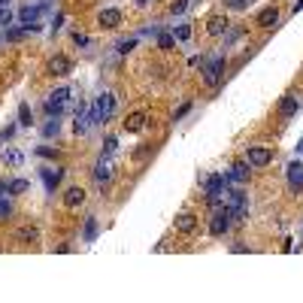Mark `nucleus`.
<instances>
[{"label": "nucleus", "mask_w": 303, "mask_h": 303, "mask_svg": "<svg viewBox=\"0 0 303 303\" xmlns=\"http://www.w3.org/2000/svg\"><path fill=\"white\" fill-rule=\"evenodd\" d=\"M225 188H228V176H222V173H212V176H206V179H203V194H206V200H209L212 206H219V203H222Z\"/></svg>", "instance_id": "f257e3e1"}, {"label": "nucleus", "mask_w": 303, "mask_h": 303, "mask_svg": "<svg viewBox=\"0 0 303 303\" xmlns=\"http://www.w3.org/2000/svg\"><path fill=\"white\" fill-rule=\"evenodd\" d=\"M91 112H94V118H97V124H106L112 115H115V97L109 94V91H103V94H97V100H94V106H91Z\"/></svg>", "instance_id": "f03ea898"}, {"label": "nucleus", "mask_w": 303, "mask_h": 303, "mask_svg": "<svg viewBox=\"0 0 303 303\" xmlns=\"http://www.w3.org/2000/svg\"><path fill=\"white\" fill-rule=\"evenodd\" d=\"M225 67H228V58H225V55H215L212 61H206V67H203V82H206L209 88H215V85L222 82Z\"/></svg>", "instance_id": "7ed1b4c3"}, {"label": "nucleus", "mask_w": 303, "mask_h": 303, "mask_svg": "<svg viewBox=\"0 0 303 303\" xmlns=\"http://www.w3.org/2000/svg\"><path fill=\"white\" fill-rule=\"evenodd\" d=\"M67 103H70V88H58V91H52V94L46 97L42 109H46L49 115H61V112L67 109Z\"/></svg>", "instance_id": "20e7f679"}, {"label": "nucleus", "mask_w": 303, "mask_h": 303, "mask_svg": "<svg viewBox=\"0 0 303 303\" xmlns=\"http://www.w3.org/2000/svg\"><path fill=\"white\" fill-rule=\"evenodd\" d=\"M246 161H249V167H267V164L273 161V152H270L267 146H249Z\"/></svg>", "instance_id": "39448f33"}, {"label": "nucleus", "mask_w": 303, "mask_h": 303, "mask_svg": "<svg viewBox=\"0 0 303 303\" xmlns=\"http://www.w3.org/2000/svg\"><path fill=\"white\" fill-rule=\"evenodd\" d=\"M228 194H231V206H228V209H231V219H234V222H243V219L249 215L246 194H243V191H228Z\"/></svg>", "instance_id": "423d86ee"}, {"label": "nucleus", "mask_w": 303, "mask_h": 303, "mask_svg": "<svg viewBox=\"0 0 303 303\" xmlns=\"http://www.w3.org/2000/svg\"><path fill=\"white\" fill-rule=\"evenodd\" d=\"M231 225H234V219H231V209L225 206L222 212L212 215V222H209V234H212V237H222V234L231 231Z\"/></svg>", "instance_id": "0eeeda50"}, {"label": "nucleus", "mask_w": 303, "mask_h": 303, "mask_svg": "<svg viewBox=\"0 0 303 303\" xmlns=\"http://www.w3.org/2000/svg\"><path fill=\"white\" fill-rule=\"evenodd\" d=\"M115 173V164H112V155H100V161L94 164V182H109Z\"/></svg>", "instance_id": "6e6552de"}, {"label": "nucleus", "mask_w": 303, "mask_h": 303, "mask_svg": "<svg viewBox=\"0 0 303 303\" xmlns=\"http://www.w3.org/2000/svg\"><path fill=\"white\" fill-rule=\"evenodd\" d=\"M49 76H70V70H73V64H70V58L67 55H55L52 61H49Z\"/></svg>", "instance_id": "1a4fd4ad"}, {"label": "nucleus", "mask_w": 303, "mask_h": 303, "mask_svg": "<svg viewBox=\"0 0 303 303\" xmlns=\"http://www.w3.org/2000/svg\"><path fill=\"white\" fill-rule=\"evenodd\" d=\"M300 112V97H294V94H285L282 97V103H279V118H294Z\"/></svg>", "instance_id": "9d476101"}, {"label": "nucleus", "mask_w": 303, "mask_h": 303, "mask_svg": "<svg viewBox=\"0 0 303 303\" xmlns=\"http://www.w3.org/2000/svg\"><path fill=\"white\" fill-rule=\"evenodd\" d=\"M173 228H176V234H194L197 231V215L194 212H182V215H176V222H173Z\"/></svg>", "instance_id": "9b49d317"}, {"label": "nucleus", "mask_w": 303, "mask_h": 303, "mask_svg": "<svg viewBox=\"0 0 303 303\" xmlns=\"http://www.w3.org/2000/svg\"><path fill=\"white\" fill-rule=\"evenodd\" d=\"M285 179H288V188H291V191H303V164H300V161L288 164Z\"/></svg>", "instance_id": "f8f14e48"}, {"label": "nucleus", "mask_w": 303, "mask_h": 303, "mask_svg": "<svg viewBox=\"0 0 303 303\" xmlns=\"http://www.w3.org/2000/svg\"><path fill=\"white\" fill-rule=\"evenodd\" d=\"M39 176H42V182H46V191H55V188L61 185V179H64V170H61V167H42Z\"/></svg>", "instance_id": "ddd939ff"}, {"label": "nucleus", "mask_w": 303, "mask_h": 303, "mask_svg": "<svg viewBox=\"0 0 303 303\" xmlns=\"http://www.w3.org/2000/svg\"><path fill=\"white\" fill-rule=\"evenodd\" d=\"M42 9H46V3H27V6H21V9H18L21 24H33V21L42 15Z\"/></svg>", "instance_id": "4468645a"}, {"label": "nucleus", "mask_w": 303, "mask_h": 303, "mask_svg": "<svg viewBox=\"0 0 303 303\" xmlns=\"http://www.w3.org/2000/svg\"><path fill=\"white\" fill-rule=\"evenodd\" d=\"M146 121H149V115H146L143 109H137V112H131V115L124 118V131H127V134H140V131L146 127Z\"/></svg>", "instance_id": "2eb2a0df"}, {"label": "nucleus", "mask_w": 303, "mask_h": 303, "mask_svg": "<svg viewBox=\"0 0 303 303\" xmlns=\"http://www.w3.org/2000/svg\"><path fill=\"white\" fill-rule=\"evenodd\" d=\"M82 203H85V188L73 185V188L64 191V206H67V209H79Z\"/></svg>", "instance_id": "dca6fc26"}, {"label": "nucleus", "mask_w": 303, "mask_h": 303, "mask_svg": "<svg viewBox=\"0 0 303 303\" xmlns=\"http://www.w3.org/2000/svg\"><path fill=\"white\" fill-rule=\"evenodd\" d=\"M97 24L106 27V30H115V27L121 24V12H118V9H103V12L97 15Z\"/></svg>", "instance_id": "f3484780"}, {"label": "nucleus", "mask_w": 303, "mask_h": 303, "mask_svg": "<svg viewBox=\"0 0 303 303\" xmlns=\"http://www.w3.org/2000/svg\"><path fill=\"white\" fill-rule=\"evenodd\" d=\"M249 173H252L249 161H237V164H231V170H228V182H246Z\"/></svg>", "instance_id": "a211bd4d"}, {"label": "nucleus", "mask_w": 303, "mask_h": 303, "mask_svg": "<svg viewBox=\"0 0 303 303\" xmlns=\"http://www.w3.org/2000/svg\"><path fill=\"white\" fill-rule=\"evenodd\" d=\"M36 240H39V228H36V225H21V228L15 231V243H24V246H27V243H36Z\"/></svg>", "instance_id": "6ab92c4d"}, {"label": "nucleus", "mask_w": 303, "mask_h": 303, "mask_svg": "<svg viewBox=\"0 0 303 303\" xmlns=\"http://www.w3.org/2000/svg\"><path fill=\"white\" fill-rule=\"evenodd\" d=\"M255 21H258V27H273V24L279 21V9H276V6H264Z\"/></svg>", "instance_id": "aec40b11"}, {"label": "nucleus", "mask_w": 303, "mask_h": 303, "mask_svg": "<svg viewBox=\"0 0 303 303\" xmlns=\"http://www.w3.org/2000/svg\"><path fill=\"white\" fill-rule=\"evenodd\" d=\"M225 30H228V18H225V15H212V18L206 21V33H209V36H222Z\"/></svg>", "instance_id": "412c9836"}, {"label": "nucleus", "mask_w": 303, "mask_h": 303, "mask_svg": "<svg viewBox=\"0 0 303 303\" xmlns=\"http://www.w3.org/2000/svg\"><path fill=\"white\" fill-rule=\"evenodd\" d=\"M91 124H97L94 112H88V115H85V112H82V115H76V134H79V137H85V134L91 131Z\"/></svg>", "instance_id": "4be33fe9"}, {"label": "nucleus", "mask_w": 303, "mask_h": 303, "mask_svg": "<svg viewBox=\"0 0 303 303\" xmlns=\"http://www.w3.org/2000/svg\"><path fill=\"white\" fill-rule=\"evenodd\" d=\"M94 240H97V219L88 215L85 225H82V243H94Z\"/></svg>", "instance_id": "5701e85b"}, {"label": "nucleus", "mask_w": 303, "mask_h": 303, "mask_svg": "<svg viewBox=\"0 0 303 303\" xmlns=\"http://www.w3.org/2000/svg\"><path fill=\"white\" fill-rule=\"evenodd\" d=\"M3 164L12 167V170H18V167L24 164V155H21L18 149H6V152H3Z\"/></svg>", "instance_id": "b1692460"}, {"label": "nucleus", "mask_w": 303, "mask_h": 303, "mask_svg": "<svg viewBox=\"0 0 303 303\" xmlns=\"http://www.w3.org/2000/svg\"><path fill=\"white\" fill-rule=\"evenodd\" d=\"M58 134H61V121H58V115H49V124L42 127V137L52 140V137H58Z\"/></svg>", "instance_id": "393cba45"}, {"label": "nucleus", "mask_w": 303, "mask_h": 303, "mask_svg": "<svg viewBox=\"0 0 303 303\" xmlns=\"http://www.w3.org/2000/svg\"><path fill=\"white\" fill-rule=\"evenodd\" d=\"M27 188H30L27 179H12V182H6V191H9V194H24Z\"/></svg>", "instance_id": "a878e982"}, {"label": "nucleus", "mask_w": 303, "mask_h": 303, "mask_svg": "<svg viewBox=\"0 0 303 303\" xmlns=\"http://www.w3.org/2000/svg\"><path fill=\"white\" fill-rule=\"evenodd\" d=\"M173 39H176V42L191 39V27H188V24H176V27H173Z\"/></svg>", "instance_id": "bb28decb"}, {"label": "nucleus", "mask_w": 303, "mask_h": 303, "mask_svg": "<svg viewBox=\"0 0 303 303\" xmlns=\"http://www.w3.org/2000/svg\"><path fill=\"white\" fill-rule=\"evenodd\" d=\"M173 33H158V49H164V52H170L173 49Z\"/></svg>", "instance_id": "cd10ccee"}, {"label": "nucleus", "mask_w": 303, "mask_h": 303, "mask_svg": "<svg viewBox=\"0 0 303 303\" xmlns=\"http://www.w3.org/2000/svg\"><path fill=\"white\" fill-rule=\"evenodd\" d=\"M18 121H21L24 127H30V121H33V118H30V106H27V103H21V106H18Z\"/></svg>", "instance_id": "c85d7f7f"}, {"label": "nucleus", "mask_w": 303, "mask_h": 303, "mask_svg": "<svg viewBox=\"0 0 303 303\" xmlns=\"http://www.w3.org/2000/svg\"><path fill=\"white\" fill-rule=\"evenodd\" d=\"M9 215H12V203H9L6 194H3V197H0V222H6Z\"/></svg>", "instance_id": "c756f323"}, {"label": "nucleus", "mask_w": 303, "mask_h": 303, "mask_svg": "<svg viewBox=\"0 0 303 303\" xmlns=\"http://www.w3.org/2000/svg\"><path fill=\"white\" fill-rule=\"evenodd\" d=\"M24 33H27L24 27H9V30H6V39H9V42H18Z\"/></svg>", "instance_id": "7c9ffc66"}, {"label": "nucleus", "mask_w": 303, "mask_h": 303, "mask_svg": "<svg viewBox=\"0 0 303 303\" xmlns=\"http://www.w3.org/2000/svg\"><path fill=\"white\" fill-rule=\"evenodd\" d=\"M6 24H12V9L3 3V6H0V27H6Z\"/></svg>", "instance_id": "2f4dec72"}, {"label": "nucleus", "mask_w": 303, "mask_h": 303, "mask_svg": "<svg viewBox=\"0 0 303 303\" xmlns=\"http://www.w3.org/2000/svg\"><path fill=\"white\" fill-rule=\"evenodd\" d=\"M134 46H137V39H134V36H131V39H121V42H118V52H121V55H127Z\"/></svg>", "instance_id": "473e14b6"}, {"label": "nucleus", "mask_w": 303, "mask_h": 303, "mask_svg": "<svg viewBox=\"0 0 303 303\" xmlns=\"http://www.w3.org/2000/svg\"><path fill=\"white\" fill-rule=\"evenodd\" d=\"M115 149H118V140H115V137H109V140L103 143V155H112Z\"/></svg>", "instance_id": "72a5a7b5"}, {"label": "nucleus", "mask_w": 303, "mask_h": 303, "mask_svg": "<svg viewBox=\"0 0 303 303\" xmlns=\"http://www.w3.org/2000/svg\"><path fill=\"white\" fill-rule=\"evenodd\" d=\"M185 6H188V0H173V3H170V12L179 15V12H185Z\"/></svg>", "instance_id": "f704fd0d"}, {"label": "nucleus", "mask_w": 303, "mask_h": 303, "mask_svg": "<svg viewBox=\"0 0 303 303\" xmlns=\"http://www.w3.org/2000/svg\"><path fill=\"white\" fill-rule=\"evenodd\" d=\"M73 42H76V46H79V49H85V46H88V42H91V39H88V36H85V33H79V30H76V33H73Z\"/></svg>", "instance_id": "c9c22d12"}, {"label": "nucleus", "mask_w": 303, "mask_h": 303, "mask_svg": "<svg viewBox=\"0 0 303 303\" xmlns=\"http://www.w3.org/2000/svg\"><path fill=\"white\" fill-rule=\"evenodd\" d=\"M228 6H231V9H246L249 0H228Z\"/></svg>", "instance_id": "e433bc0d"}, {"label": "nucleus", "mask_w": 303, "mask_h": 303, "mask_svg": "<svg viewBox=\"0 0 303 303\" xmlns=\"http://www.w3.org/2000/svg\"><path fill=\"white\" fill-rule=\"evenodd\" d=\"M188 109H191V103H185V106H179V112H176V121H179V118H182V115H185Z\"/></svg>", "instance_id": "4c0bfd02"}, {"label": "nucleus", "mask_w": 303, "mask_h": 303, "mask_svg": "<svg viewBox=\"0 0 303 303\" xmlns=\"http://www.w3.org/2000/svg\"><path fill=\"white\" fill-rule=\"evenodd\" d=\"M3 194H9V191H6V182L0 179V197H3Z\"/></svg>", "instance_id": "58836bf2"}, {"label": "nucleus", "mask_w": 303, "mask_h": 303, "mask_svg": "<svg viewBox=\"0 0 303 303\" xmlns=\"http://www.w3.org/2000/svg\"><path fill=\"white\" fill-rule=\"evenodd\" d=\"M137 3H143V6H146V3H152V0H137Z\"/></svg>", "instance_id": "ea45409f"}]
</instances>
